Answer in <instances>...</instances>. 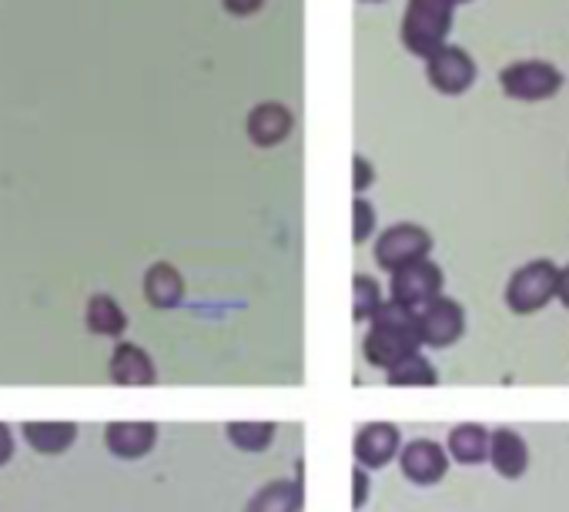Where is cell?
<instances>
[{
	"label": "cell",
	"instance_id": "cell-8",
	"mask_svg": "<svg viewBox=\"0 0 569 512\" xmlns=\"http://www.w3.org/2000/svg\"><path fill=\"white\" fill-rule=\"evenodd\" d=\"M426 78L439 94L459 98L476 84V61L462 48L446 44L432 58H426Z\"/></svg>",
	"mask_w": 569,
	"mask_h": 512
},
{
	"label": "cell",
	"instance_id": "cell-27",
	"mask_svg": "<svg viewBox=\"0 0 569 512\" xmlns=\"http://www.w3.org/2000/svg\"><path fill=\"white\" fill-rule=\"evenodd\" d=\"M11 459H14V432H11V425L0 422V465Z\"/></svg>",
	"mask_w": 569,
	"mask_h": 512
},
{
	"label": "cell",
	"instance_id": "cell-3",
	"mask_svg": "<svg viewBox=\"0 0 569 512\" xmlns=\"http://www.w3.org/2000/svg\"><path fill=\"white\" fill-rule=\"evenodd\" d=\"M556 279H559V269L546 259H536V262L516 269L509 285H506L509 312L512 315H532V312L546 309L556 299Z\"/></svg>",
	"mask_w": 569,
	"mask_h": 512
},
{
	"label": "cell",
	"instance_id": "cell-12",
	"mask_svg": "<svg viewBox=\"0 0 569 512\" xmlns=\"http://www.w3.org/2000/svg\"><path fill=\"white\" fill-rule=\"evenodd\" d=\"M108 375H111V382H114V385L144 389V385H154L158 369H154L151 355H148L141 345H134V342H118V349L111 352Z\"/></svg>",
	"mask_w": 569,
	"mask_h": 512
},
{
	"label": "cell",
	"instance_id": "cell-19",
	"mask_svg": "<svg viewBox=\"0 0 569 512\" xmlns=\"http://www.w3.org/2000/svg\"><path fill=\"white\" fill-rule=\"evenodd\" d=\"M84 325L91 335L101 339H121L128 329V315L121 312V305L111 295H94L84 309Z\"/></svg>",
	"mask_w": 569,
	"mask_h": 512
},
{
	"label": "cell",
	"instance_id": "cell-13",
	"mask_svg": "<svg viewBox=\"0 0 569 512\" xmlns=\"http://www.w3.org/2000/svg\"><path fill=\"white\" fill-rule=\"evenodd\" d=\"M158 442L154 422H111L104 429V445L118 459H144Z\"/></svg>",
	"mask_w": 569,
	"mask_h": 512
},
{
	"label": "cell",
	"instance_id": "cell-15",
	"mask_svg": "<svg viewBox=\"0 0 569 512\" xmlns=\"http://www.w3.org/2000/svg\"><path fill=\"white\" fill-rule=\"evenodd\" d=\"M144 299L158 312H171L184 302V279L174 265L158 262L144 272Z\"/></svg>",
	"mask_w": 569,
	"mask_h": 512
},
{
	"label": "cell",
	"instance_id": "cell-26",
	"mask_svg": "<svg viewBox=\"0 0 569 512\" xmlns=\"http://www.w3.org/2000/svg\"><path fill=\"white\" fill-rule=\"evenodd\" d=\"M366 499H369V469L356 465L352 469V509L359 512L366 505Z\"/></svg>",
	"mask_w": 569,
	"mask_h": 512
},
{
	"label": "cell",
	"instance_id": "cell-14",
	"mask_svg": "<svg viewBox=\"0 0 569 512\" xmlns=\"http://www.w3.org/2000/svg\"><path fill=\"white\" fill-rule=\"evenodd\" d=\"M492 469L502 479H519L529 469V445L516 429H496L489 432V459Z\"/></svg>",
	"mask_w": 569,
	"mask_h": 512
},
{
	"label": "cell",
	"instance_id": "cell-28",
	"mask_svg": "<svg viewBox=\"0 0 569 512\" xmlns=\"http://www.w3.org/2000/svg\"><path fill=\"white\" fill-rule=\"evenodd\" d=\"M556 299L569 309V265L559 269V279H556Z\"/></svg>",
	"mask_w": 569,
	"mask_h": 512
},
{
	"label": "cell",
	"instance_id": "cell-30",
	"mask_svg": "<svg viewBox=\"0 0 569 512\" xmlns=\"http://www.w3.org/2000/svg\"><path fill=\"white\" fill-rule=\"evenodd\" d=\"M362 4H382V0H362Z\"/></svg>",
	"mask_w": 569,
	"mask_h": 512
},
{
	"label": "cell",
	"instance_id": "cell-20",
	"mask_svg": "<svg viewBox=\"0 0 569 512\" xmlns=\"http://www.w3.org/2000/svg\"><path fill=\"white\" fill-rule=\"evenodd\" d=\"M386 382L396 385V389H429V385L439 382V372H436V365H432L422 352H416V355H409L406 362L392 365V369L386 372Z\"/></svg>",
	"mask_w": 569,
	"mask_h": 512
},
{
	"label": "cell",
	"instance_id": "cell-7",
	"mask_svg": "<svg viewBox=\"0 0 569 512\" xmlns=\"http://www.w3.org/2000/svg\"><path fill=\"white\" fill-rule=\"evenodd\" d=\"M466 332V312L456 299H432L416 312V335L426 349H449Z\"/></svg>",
	"mask_w": 569,
	"mask_h": 512
},
{
	"label": "cell",
	"instance_id": "cell-24",
	"mask_svg": "<svg viewBox=\"0 0 569 512\" xmlns=\"http://www.w3.org/2000/svg\"><path fill=\"white\" fill-rule=\"evenodd\" d=\"M376 184V168L359 154V158H352V188L362 194V191H369Z\"/></svg>",
	"mask_w": 569,
	"mask_h": 512
},
{
	"label": "cell",
	"instance_id": "cell-6",
	"mask_svg": "<svg viewBox=\"0 0 569 512\" xmlns=\"http://www.w3.org/2000/svg\"><path fill=\"white\" fill-rule=\"evenodd\" d=\"M499 84L506 98L536 104V101H549L552 94H559L562 74L546 61H516L499 74Z\"/></svg>",
	"mask_w": 569,
	"mask_h": 512
},
{
	"label": "cell",
	"instance_id": "cell-5",
	"mask_svg": "<svg viewBox=\"0 0 569 512\" xmlns=\"http://www.w3.org/2000/svg\"><path fill=\"white\" fill-rule=\"evenodd\" d=\"M442 269L432 262V259H419L399 272H392V285H389V302L409 309V312H419L422 305H429L432 299L442 295Z\"/></svg>",
	"mask_w": 569,
	"mask_h": 512
},
{
	"label": "cell",
	"instance_id": "cell-29",
	"mask_svg": "<svg viewBox=\"0 0 569 512\" xmlns=\"http://www.w3.org/2000/svg\"><path fill=\"white\" fill-rule=\"evenodd\" d=\"M449 4H452V8H459V4H472V0H449Z\"/></svg>",
	"mask_w": 569,
	"mask_h": 512
},
{
	"label": "cell",
	"instance_id": "cell-23",
	"mask_svg": "<svg viewBox=\"0 0 569 512\" xmlns=\"http://www.w3.org/2000/svg\"><path fill=\"white\" fill-rule=\"evenodd\" d=\"M376 231V208L366 201V198H356L352 201V241L356 244H366Z\"/></svg>",
	"mask_w": 569,
	"mask_h": 512
},
{
	"label": "cell",
	"instance_id": "cell-1",
	"mask_svg": "<svg viewBox=\"0 0 569 512\" xmlns=\"http://www.w3.org/2000/svg\"><path fill=\"white\" fill-rule=\"evenodd\" d=\"M419 349H422V342L416 335V312H409L396 302H382L379 312L369 319V332L362 339L366 362L372 369L389 372L392 365L406 362Z\"/></svg>",
	"mask_w": 569,
	"mask_h": 512
},
{
	"label": "cell",
	"instance_id": "cell-11",
	"mask_svg": "<svg viewBox=\"0 0 569 512\" xmlns=\"http://www.w3.org/2000/svg\"><path fill=\"white\" fill-rule=\"evenodd\" d=\"M292 128H296V118H292V111L284 108V104H274V101H268V104H258L251 114H248V121H244V131H248V138H251V144L254 148H278L284 138L292 134Z\"/></svg>",
	"mask_w": 569,
	"mask_h": 512
},
{
	"label": "cell",
	"instance_id": "cell-17",
	"mask_svg": "<svg viewBox=\"0 0 569 512\" xmlns=\"http://www.w3.org/2000/svg\"><path fill=\"white\" fill-rule=\"evenodd\" d=\"M446 455L456 459V462H462V465H482L489 459V429L486 425H476V422L456 425L449 432Z\"/></svg>",
	"mask_w": 569,
	"mask_h": 512
},
{
	"label": "cell",
	"instance_id": "cell-21",
	"mask_svg": "<svg viewBox=\"0 0 569 512\" xmlns=\"http://www.w3.org/2000/svg\"><path fill=\"white\" fill-rule=\"evenodd\" d=\"M228 439L234 449L241 452H264L274 439V422H264V419H244V422H228Z\"/></svg>",
	"mask_w": 569,
	"mask_h": 512
},
{
	"label": "cell",
	"instance_id": "cell-16",
	"mask_svg": "<svg viewBox=\"0 0 569 512\" xmlns=\"http://www.w3.org/2000/svg\"><path fill=\"white\" fill-rule=\"evenodd\" d=\"M24 439L41 455H64L78 442V422H24Z\"/></svg>",
	"mask_w": 569,
	"mask_h": 512
},
{
	"label": "cell",
	"instance_id": "cell-18",
	"mask_svg": "<svg viewBox=\"0 0 569 512\" xmlns=\"http://www.w3.org/2000/svg\"><path fill=\"white\" fill-rule=\"evenodd\" d=\"M244 512H302V485L289 479L268 482L254 492Z\"/></svg>",
	"mask_w": 569,
	"mask_h": 512
},
{
	"label": "cell",
	"instance_id": "cell-2",
	"mask_svg": "<svg viewBox=\"0 0 569 512\" xmlns=\"http://www.w3.org/2000/svg\"><path fill=\"white\" fill-rule=\"evenodd\" d=\"M456 8L449 0H409L402 18V48L416 58H432L446 48Z\"/></svg>",
	"mask_w": 569,
	"mask_h": 512
},
{
	"label": "cell",
	"instance_id": "cell-25",
	"mask_svg": "<svg viewBox=\"0 0 569 512\" xmlns=\"http://www.w3.org/2000/svg\"><path fill=\"white\" fill-rule=\"evenodd\" d=\"M221 8H224L231 18L244 21V18H254V14L264 8V0H221Z\"/></svg>",
	"mask_w": 569,
	"mask_h": 512
},
{
	"label": "cell",
	"instance_id": "cell-9",
	"mask_svg": "<svg viewBox=\"0 0 569 512\" xmlns=\"http://www.w3.org/2000/svg\"><path fill=\"white\" fill-rule=\"evenodd\" d=\"M399 469L412 485H436L449 472V455L436 439H412L399 449Z\"/></svg>",
	"mask_w": 569,
	"mask_h": 512
},
{
	"label": "cell",
	"instance_id": "cell-4",
	"mask_svg": "<svg viewBox=\"0 0 569 512\" xmlns=\"http://www.w3.org/2000/svg\"><path fill=\"white\" fill-rule=\"evenodd\" d=\"M429 251H432V234L419 224H392L389 231L379 234L376 241V265L382 272H399L419 259H429Z\"/></svg>",
	"mask_w": 569,
	"mask_h": 512
},
{
	"label": "cell",
	"instance_id": "cell-22",
	"mask_svg": "<svg viewBox=\"0 0 569 512\" xmlns=\"http://www.w3.org/2000/svg\"><path fill=\"white\" fill-rule=\"evenodd\" d=\"M382 305V292H379V282L369 279V275H356L352 279V319L356 322H369Z\"/></svg>",
	"mask_w": 569,
	"mask_h": 512
},
{
	"label": "cell",
	"instance_id": "cell-10",
	"mask_svg": "<svg viewBox=\"0 0 569 512\" xmlns=\"http://www.w3.org/2000/svg\"><path fill=\"white\" fill-rule=\"evenodd\" d=\"M399 449H402V432L392 422H366L352 439L356 465H362V469L389 465L399 455Z\"/></svg>",
	"mask_w": 569,
	"mask_h": 512
}]
</instances>
